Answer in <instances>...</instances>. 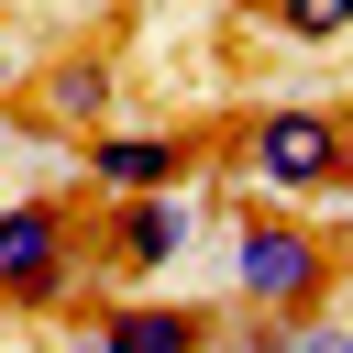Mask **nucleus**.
<instances>
[{"instance_id": "nucleus-6", "label": "nucleus", "mask_w": 353, "mask_h": 353, "mask_svg": "<svg viewBox=\"0 0 353 353\" xmlns=\"http://www.w3.org/2000/svg\"><path fill=\"white\" fill-rule=\"evenodd\" d=\"M88 353H221V309H199V298H110L88 320Z\"/></svg>"}, {"instance_id": "nucleus-3", "label": "nucleus", "mask_w": 353, "mask_h": 353, "mask_svg": "<svg viewBox=\"0 0 353 353\" xmlns=\"http://www.w3.org/2000/svg\"><path fill=\"white\" fill-rule=\"evenodd\" d=\"M88 287V221L77 199H11L0 210V309L44 320Z\"/></svg>"}, {"instance_id": "nucleus-9", "label": "nucleus", "mask_w": 353, "mask_h": 353, "mask_svg": "<svg viewBox=\"0 0 353 353\" xmlns=\"http://www.w3.org/2000/svg\"><path fill=\"white\" fill-rule=\"evenodd\" d=\"M287 331H298V320H276V309H243V320H221V342H232V353H287Z\"/></svg>"}, {"instance_id": "nucleus-2", "label": "nucleus", "mask_w": 353, "mask_h": 353, "mask_svg": "<svg viewBox=\"0 0 353 353\" xmlns=\"http://www.w3.org/2000/svg\"><path fill=\"white\" fill-rule=\"evenodd\" d=\"M232 165L265 188V199H342L353 188V110H320V99H276L232 132Z\"/></svg>"}, {"instance_id": "nucleus-4", "label": "nucleus", "mask_w": 353, "mask_h": 353, "mask_svg": "<svg viewBox=\"0 0 353 353\" xmlns=\"http://www.w3.org/2000/svg\"><path fill=\"white\" fill-rule=\"evenodd\" d=\"M188 243H199V199H188V188H132V199H110V210H99V265H110V276H132V287H143V276H165Z\"/></svg>"}, {"instance_id": "nucleus-5", "label": "nucleus", "mask_w": 353, "mask_h": 353, "mask_svg": "<svg viewBox=\"0 0 353 353\" xmlns=\"http://www.w3.org/2000/svg\"><path fill=\"white\" fill-rule=\"evenodd\" d=\"M22 99H33L44 132H99V121L121 110V66H110L99 44H66V55H44V66L22 77Z\"/></svg>"}, {"instance_id": "nucleus-8", "label": "nucleus", "mask_w": 353, "mask_h": 353, "mask_svg": "<svg viewBox=\"0 0 353 353\" xmlns=\"http://www.w3.org/2000/svg\"><path fill=\"white\" fill-rule=\"evenodd\" d=\"M254 11H265L287 44H342V33H353V0H254Z\"/></svg>"}, {"instance_id": "nucleus-11", "label": "nucleus", "mask_w": 353, "mask_h": 353, "mask_svg": "<svg viewBox=\"0 0 353 353\" xmlns=\"http://www.w3.org/2000/svg\"><path fill=\"white\" fill-rule=\"evenodd\" d=\"M11 88H22V66H11V55H0V99H11Z\"/></svg>"}, {"instance_id": "nucleus-10", "label": "nucleus", "mask_w": 353, "mask_h": 353, "mask_svg": "<svg viewBox=\"0 0 353 353\" xmlns=\"http://www.w3.org/2000/svg\"><path fill=\"white\" fill-rule=\"evenodd\" d=\"M287 353H353V331H331V320H298V331H287Z\"/></svg>"}, {"instance_id": "nucleus-7", "label": "nucleus", "mask_w": 353, "mask_h": 353, "mask_svg": "<svg viewBox=\"0 0 353 353\" xmlns=\"http://www.w3.org/2000/svg\"><path fill=\"white\" fill-rule=\"evenodd\" d=\"M77 143H88V188H99V199L188 188V176H199V143H188V132H110V121H99V132H77Z\"/></svg>"}, {"instance_id": "nucleus-1", "label": "nucleus", "mask_w": 353, "mask_h": 353, "mask_svg": "<svg viewBox=\"0 0 353 353\" xmlns=\"http://www.w3.org/2000/svg\"><path fill=\"white\" fill-rule=\"evenodd\" d=\"M342 287L331 232H309L298 210H243L232 221V309H276V320H320Z\"/></svg>"}]
</instances>
